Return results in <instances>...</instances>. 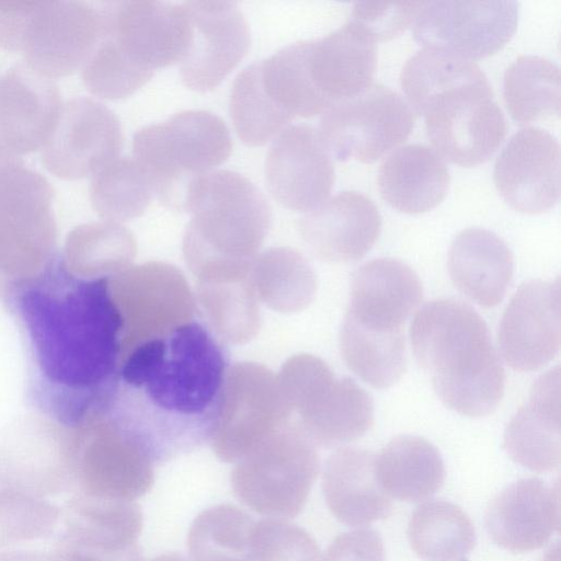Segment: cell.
Segmentation results:
<instances>
[{
    "label": "cell",
    "instance_id": "6da1fadb",
    "mask_svg": "<svg viewBox=\"0 0 561 561\" xmlns=\"http://www.w3.org/2000/svg\"><path fill=\"white\" fill-rule=\"evenodd\" d=\"M28 357L30 391L46 417L76 426L108 401L123 359L110 277L72 274L60 253L8 297Z\"/></svg>",
    "mask_w": 561,
    "mask_h": 561
},
{
    "label": "cell",
    "instance_id": "7a4b0ae2",
    "mask_svg": "<svg viewBox=\"0 0 561 561\" xmlns=\"http://www.w3.org/2000/svg\"><path fill=\"white\" fill-rule=\"evenodd\" d=\"M229 367L227 344L195 318L127 353L104 408L160 463L210 440Z\"/></svg>",
    "mask_w": 561,
    "mask_h": 561
},
{
    "label": "cell",
    "instance_id": "3957f363",
    "mask_svg": "<svg viewBox=\"0 0 561 561\" xmlns=\"http://www.w3.org/2000/svg\"><path fill=\"white\" fill-rule=\"evenodd\" d=\"M400 83L442 158L473 167L489 160L505 138L506 119L473 60L424 47L407 60Z\"/></svg>",
    "mask_w": 561,
    "mask_h": 561
},
{
    "label": "cell",
    "instance_id": "277c9868",
    "mask_svg": "<svg viewBox=\"0 0 561 561\" xmlns=\"http://www.w3.org/2000/svg\"><path fill=\"white\" fill-rule=\"evenodd\" d=\"M184 211L192 218L182 250L196 283L252 276L272 224L270 205L255 184L237 172L215 170L190 186Z\"/></svg>",
    "mask_w": 561,
    "mask_h": 561
},
{
    "label": "cell",
    "instance_id": "5b68a950",
    "mask_svg": "<svg viewBox=\"0 0 561 561\" xmlns=\"http://www.w3.org/2000/svg\"><path fill=\"white\" fill-rule=\"evenodd\" d=\"M410 340L445 405L470 417L496 408L504 369L485 322L470 306L454 299L424 305L411 323Z\"/></svg>",
    "mask_w": 561,
    "mask_h": 561
},
{
    "label": "cell",
    "instance_id": "8992f818",
    "mask_svg": "<svg viewBox=\"0 0 561 561\" xmlns=\"http://www.w3.org/2000/svg\"><path fill=\"white\" fill-rule=\"evenodd\" d=\"M231 150L226 123L205 110L182 111L140 128L133 138V158L146 173L153 196L178 211H184L193 182L215 171Z\"/></svg>",
    "mask_w": 561,
    "mask_h": 561
},
{
    "label": "cell",
    "instance_id": "52a82bcc",
    "mask_svg": "<svg viewBox=\"0 0 561 561\" xmlns=\"http://www.w3.org/2000/svg\"><path fill=\"white\" fill-rule=\"evenodd\" d=\"M100 30L99 7L84 1H0V46L50 79L82 67Z\"/></svg>",
    "mask_w": 561,
    "mask_h": 561
},
{
    "label": "cell",
    "instance_id": "ba28073f",
    "mask_svg": "<svg viewBox=\"0 0 561 561\" xmlns=\"http://www.w3.org/2000/svg\"><path fill=\"white\" fill-rule=\"evenodd\" d=\"M54 194L50 182L24 161L0 169V298L55 255Z\"/></svg>",
    "mask_w": 561,
    "mask_h": 561
},
{
    "label": "cell",
    "instance_id": "9c48e42d",
    "mask_svg": "<svg viewBox=\"0 0 561 561\" xmlns=\"http://www.w3.org/2000/svg\"><path fill=\"white\" fill-rule=\"evenodd\" d=\"M319 466L316 445L297 422H288L236 462L231 488L238 500L255 513L288 519L304 508Z\"/></svg>",
    "mask_w": 561,
    "mask_h": 561
},
{
    "label": "cell",
    "instance_id": "30bf717a",
    "mask_svg": "<svg viewBox=\"0 0 561 561\" xmlns=\"http://www.w3.org/2000/svg\"><path fill=\"white\" fill-rule=\"evenodd\" d=\"M70 474L82 495L135 502L153 484V461L100 409L69 427Z\"/></svg>",
    "mask_w": 561,
    "mask_h": 561
},
{
    "label": "cell",
    "instance_id": "8fae6325",
    "mask_svg": "<svg viewBox=\"0 0 561 561\" xmlns=\"http://www.w3.org/2000/svg\"><path fill=\"white\" fill-rule=\"evenodd\" d=\"M414 123L415 112L407 100L386 85L371 83L329 106L316 130L330 156L370 163L403 142Z\"/></svg>",
    "mask_w": 561,
    "mask_h": 561
},
{
    "label": "cell",
    "instance_id": "7c38bea8",
    "mask_svg": "<svg viewBox=\"0 0 561 561\" xmlns=\"http://www.w3.org/2000/svg\"><path fill=\"white\" fill-rule=\"evenodd\" d=\"M277 376L266 366L241 362L226 376L210 445L225 462H237L289 421Z\"/></svg>",
    "mask_w": 561,
    "mask_h": 561
},
{
    "label": "cell",
    "instance_id": "4fadbf2b",
    "mask_svg": "<svg viewBox=\"0 0 561 561\" xmlns=\"http://www.w3.org/2000/svg\"><path fill=\"white\" fill-rule=\"evenodd\" d=\"M110 286L123 321V358L138 344L195 319L198 311L183 273L165 262L133 264L110 277Z\"/></svg>",
    "mask_w": 561,
    "mask_h": 561
},
{
    "label": "cell",
    "instance_id": "5bb4252c",
    "mask_svg": "<svg viewBox=\"0 0 561 561\" xmlns=\"http://www.w3.org/2000/svg\"><path fill=\"white\" fill-rule=\"evenodd\" d=\"M98 7L101 33L138 68L153 75L182 60L191 37L185 3L127 0Z\"/></svg>",
    "mask_w": 561,
    "mask_h": 561
},
{
    "label": "cell",
    "instance_id": "9a60e30c",
    "mask_svg": "<svg viewBox=\"0 0 561 561\" xmlns=\"http://www.w3.org/2000/svg\"><path fill=\"white\" fill-rule=\"evenodd\" d=\"M517 22L516 1H425L414 21L413 35L426 48L473 60L500 50Z\"/></svg>",
    "mask_w": 561,
    "mask_h": 561
},
{
    "label": "cell",
    "instance_id": "2e32d148",
    "mask_svg": "<svg viewBox=\"0 0 561 561\" xmlns=\"http://www.w3.org/2000/svg\"><path fill=\"white\" fill-rule=\"evenodd\" d=\"M123 144L116 114L92 98L76 96L62 104L58 123L41 149V160L59 178L81 179L118 158Z\"/></svg>",
    "mask_w": 561,
    "mask_h": 561
},
{
    "label": "cell",
    "instance_id": "e0dca14e",
    "mask_svg": "<svg viewBox=\"0 0 561 561\" xmlns=\"http://www.w3.org/2000/svg\"><path fill=\"white\" fill-rule=\"evenodd\" d=\"M191 37L179 64L182 82L196 92H208L244 58L250 30L244 14L231 1H187Z\"/></svg>",
    "mask_w": 561,
    "mask_h": 561
},
{
    "label": "cell",
    "instance_id": "ac0fdd59",
    "mask_svg": "<svg viewBox=\"0 0 561 561\" xmlns=\"http://www.w3.org/2000/svg\"><path fill=\"white\" fill-rule=\"evenodd\" d=\"M560 282L523 284L506 307L499 345L507 364L519 371L537 370L558 354L561 339Z\"/></svg>",
    "mask_w": 561,
    "mask_h": 561
},
{
    "label": "cell",
    "instance_id": "d6986e66",
    "mask_svg": "<svg viewBox=\"0 0 561 561\" xmlns=\"http://www.w3.org/2000/svg\"><path fill=\"white\" fill-rule=\"evenodd\" d=\"M493 179L516 210L543 213L560 197V145L547 130L525 127L515 133L496 159Z\"/></svg>",
    "mask_w": 561,
    "mask_h": 561
},
{
    "label": "cell",
    "instance_id": "ffe728a7",
    "mask_svg": "<svg viewBox=\"0 0 561 561\" xmlns=\"http://www.w3.org/2000/svg\"><path fill=\"white\" fill-rule=\"evenodd\" d=\"M270 192L286 208L309 211L324 202L334 184V164L316 128L295 125L273 140L265 159Z\"/></svg>",
    "mask_w": 561,
    "mask_h": 561
},
{
    "label": "cell",
    "instance_id": "44dd1931",
    "mask_svg": "<svg viewBox=\"0 0 561 561\" xmlns=\"http://www.w3.org/2000/svg\"><path fill=\"white\" fill-rule=\"evenodd\" d=\"M421 299V280L409 265L375 259L355 272L344 320L373 333L404 334V323Z\"/></svg>",
    "mask_w": 561,
    "mask_h": 561
},
{
    "label": "cell",
    "instance_id": "7402d4cb",
    "mask_svg": "<svg viewBox=\"0 0 561 561\" xmlns=\"http://www.w3.org/2000/svg\"><path fill=\"white\" fill-rule=\"evenodd\" d=\"M57 83L24 61L0 78V138L16 153L42 149L50 138L62 108Z\"/></svg>",
    "mask_w": 561,
    "mask_h": 561
},
{
    "label": "cell",
    "instance_id": "603a6c76",
    "mask_svg": "<svg viewBox=\"0 0 561 561\" xmlns=\"http://www.w3.org/2000/svg\"><path fill=\"white\" fill-rule=\"evenodd\" d=\"M298 229L317 257L348 263L362 259L373 248L380 234L381 216L367 196L344 191L307 211Z\"/></svg>",
    "mask_w": 561,
    "mask_h": 561
},
{
    "label": "cell",
    "instance_id": "cb8c5ba5",
    "mask_svg": "<svg viewBox=\"0 0 561 561\" xmlns=\"http://www.w3.org/2000/svg\"><path fill=\"white\" fill-rule=\"evenodd\" d=\"M485 525L492 540L513 552L546 545L560 526L559 486L537 478L518 480L489 504Z\"/></svg>",
    "mask_w": 561,
    "mask_h": 561
},
{
    "label": "cell",
    "instance_id": "d4e9b609",
    "mask_svg": "<svg viewBox=\"0 0 561 561\" xmlns=\"http://www.w3.org/2000/svg\"><path fill=\"white\" fill-rule=\"evenodd\" d=\"M306 65L327 110L371 84L377 65L376 42L348 20L324 37L307 41Z\"/></svg>",
    "mask_w": 561,
    "mask_h": 561
},
{
    "label": "cell",
    "instance_id": "484cf974",
    "mask_svg": "<svg viewBox=\"0 0 561 561\" xmlns=\"http://www.w3.org/2000/svg\"><path fill=\"white\" fill-rule=\"evenodd\" d=\"M142 513L135 502L79 496L69 508L64 546L99 561H142Z\"/></svg>",
    "mask_w": 561,
    "mask_h": 561
},
{
    "label": "cell",
    "instance_id": "4316f807",
    "mask_svg": "<svg viewBox=\"0 0 561 561\" xmlns=\"http://www.w3.org/2000/svg\"><path fill=\"white\" fill-rule=\"evenodd\" d=\"M504 447L520 466L551 471L561 460L560 367L545 373L533 385L528 401L511 419Z\"/></svg>",
    "mask_w": 561,
    "mask_h": 561
},
{
    "label": "cell",
    "instance_id": "83f0119b",
    "mask_svg": "<svg viewBox=\"0 0 561 561\" xmlns=\"http://www.w3.org/2000/svg\"><path fill=\"white\" fill-rule=\"evenodd\" d=\"M375 459L371 451L345 447L332 453L324 463L322 490L327 505L345 525L366 526L391 511V500L376 477Z\"/></svg>",
    "mask_w": 561,
    "mask_h": 561
},
{
    "label": "cell",
    "instance_id": "f1b7e54d",
    "mask_svg": "<svg viewBox=\"0 0 561 561\" xmlns=\"http://www.w3.org/2000/svg\"><path fill=\"white\" fill-rule=\"evenodd\" d=\"M513 255L495 233L469 228L453 240L448 271L455 286L478 305L495 307L513 277Z\"/></svg>",
    "mask_w": 561,
    "mask_h": 561
},
{
    "label": "cell",
    "instance_id": "f546056e",
    "mask_svg": "<svg viewBox=\"0 0 561 561\" xmlns=\"http://www.w3.org/2000/svg\"><path fill=\"white\" fill-rule=\"evenodd\" d=\"M450 175L443 158L424 145H407L392 151L380 164L381 197L407 214L425 213L446 196Z\"/></svg>",
    "mask_w": 561,
    "mask_h": 561
},
{
    "label": "cell",
    "instance_id": "4dcf8cb0",
    "mask_svg": "<svg viewBox=\"0 0 561 561\" xmlns=\"http://www.w3.org/2000/svg\"><path fill=\"white\" fill-rule=\"evenodd\" d=\"M296 422L316 446L334 447L357 440L371 428L374 403L352 379L334 378Z\"/></svg>",
    "mask_w": 561,
    "mask_h": 561
},
{
    "label": "cell",
    "instance_id": "1f68e13d",
    "mask_svg": "<svg viewBox=\"0 0 561 561\" xmlns=\"http://www.w3.org/2000/svg\"><path fill=\"white\" fill-rule=\"evenodd\" d=\"M377 480L389 497L419 502L444 483L445 466L437 448L417 436H398L375 459Z\"/></svg>",
    "mask_w": 561,
    "mask_h": 561
},
{
    "label": "cell",
    "instance_id": "d6a6232c",
    "mask_svg": "<svg viewBox=\"0 0 561 561\" xmlns=\"http://www.w3.org/2000/svg\"><path fill=\"white\" fill-rule=\"evenodd\" d=\"M59 253L67 270L77 276L112 277L133 265L137 242L122 224L92 221L69 231Z\"/></svg>",
    "mask_w": 561,
    "mask_h": 561
},
{
    "label": "cell",
    "instance_id": "836d02e7",
    "mask_svg": "<svg viewBox=\"0 0 561 561\" xmlns=\"http://www.w3.org/2000/svg\"><path fill=\"white\" fill-rule=\"evenodd\" d=\"M252 282L259 301L280 313L304 310L317 293L312 267L289 247H272L261 252L253 264Z\"/></svg>",
    "mask_w": 561,
    "mask_h": 561
},
{
    "label": "cell",
    "instance_id": "e575fe53",
    "mask_svg": "<svg viewBox=\"0 0 561 561\" xmlns=\"http://www.w3.org/2000/svg\"><path fill=\"white\" fill-rule=\"evenodd\" d=\"M408 539L423 561H467L476 543L469 516L446 501L421 504L411 515Z\"/></svg>",
    "mask_w": 561,
    "mask_h": 561
},
{
    "label": "cell",
    "instance_id": "d590c367",
    "mask_svg": "<svg viewBox=\"0 0 561 561\" xmlns=\"http://www.w3.org/2000/svg\"><path fill=\"white\" fill-rule=\"evenodd\" d=\"M503 95L512 118L520 124L558 118L560 69L540 56L523 55L504 73Z\"/></svg>",
    "mask_w": 561,
    "mask_h": 561
},
{
    "label": "cell",
    "instance_id": "8d00e7d4",
    "mask_svg": "<svg viewBox=\"0 0 561 561\" xmlns=\"http://www.w3.org/2000/svg\"><path fill=\"white\" fill-rule=\"evenodd\" d=\"M195 299L204 320L226 344H245L261 325L252 276L231 282L196 283Z\"/></svg>",
    "mask_w": 561,
    "mask_h": 561
},
{
    "label": "cell",
    "instance_id": "74e56055",
    "mask_svg": "<svg viewBox=\"0 0 561 561\" xmlns=\"http://www.w3.org/2000/svg\"><path fill=\"white\" fill-rule=\"evenodd\" d=\"M153 192L150 182L133 157L116 158L96 174L90 185V201L106 221L123 222L141 216Z\"/></svg>",
    "mask_w": 561,
    "mask_h": 561
},
{
    "label": "cell",
    "instance_id": "f35d334b",
    "mask_svg": "<svg viewBox=\"0 0 561 561\" xmlns=\"http://www.w3.org/2000/svg\"><path fill=\"white\" fill-rule=\"evenodd\" d=\"M255 522L233 505H216L193 520L187 549L193 561H245Z\"/></svg>",
    "mask_w": 561,
    "mask_h": 561
},
{
    "label": "cell",
    "instance_id": "ab89813d",
    "mask_svg": "<svg viewBox=\"0 0 561 561\" xmlns=\"http://www.w3.org/2000/svg\"><path fill=\"white\" fill-rule=\"evenodd\" d=\"M230 116L240 139L248 146L265 145L291 122L265 94L255 62L236 77L230 93Z\"/></svg>",
    "mask_w": 561,
    "mask_h": 561
},
{
    "label": "cell",
    "instance_id": "60d3db41",
    "mask_svg": "<svg viewBox=\"0 0 561 561\" xmlns=\"http://www.w3.org/2000/svg\"><path fill=\"white\" fill-rule=\"evenodd\" d=\"M313 537L286 519L266 518L253 526L245 561H318Z\"/></svg>",
    "mask_w": 561,
    "mask_h": 561
},
{
    "label": "cell",
    "instance_id": "b9f144b4",
    "mask_svg": "<svg viewBox=\"0 0 561 561\" xmlns=\"http://www.w3.org/2000/svg\"><path fill=\"white\" fill-rule=\"evenodd\" d=\"M276 376L287 405L297 415L335 378L327 363L311 354L291 356Z\"/></svg>",
    "mask_w": 561,
    "mask_h": 561
},
{
    "label": "cell",
    "instance_id": "7bdbcfd3",
    "mask_svg": "<svg viewBox=\"0 0 561 561\" xmlns=\"http://www.w3.org/2000/svg\"><path fill=\"white\" fill-rule=\"evenodd\" d=\"M424 3L356 2L348 20L359 25L375 42L387 41L414 22Z\"/></svg>",
    "mask_w": 561,
    "mask_h": 561
},
{
    "label": "cell",
    "instance_id": "ee69618b",
    "mask_svg": "<svg viewBox=\"0 0 561 561\" xmlns=\"http://www.w3.org/2000/svg\"><path fill=\"white\" fill-rule=\"evenodd\" d=\"M318 561H385L383 542L373 529H357L337 536Z\"/></svg>",
    "mask_w": 561,
    "mask_h": 561
},
{
    "label": "cell",
    "instance_id": "f6af8a7d",
    "mask_svg": "<svg viewBox=\"0 0 561 561\" xmlns=\"http://www.w3.org/2000/svg\"><path fill=\"white\" fill-rule=\"evenodd\" d=\"M54 561H99L98 559L85 554L76 549L62 546L60 554Z\"/></svg>",
    "mask_w": 561,
    "mask_h": 561
},
{
    "label": "cell",
    "instance_id": "bcb514c9",
    "mask_svg": "<svg viewBox=\"0 0 561 561\" xmlns=\"http://www.w3.org/2000/svg\"><path fill=\"white\" fill-rule=\"evenodd\" d=\"M23 161L19 153L9 148L0 138V169Z\"/></svg>",
    "mask_w": 561,
    "mask_h": 561
},
{
    "label": "cell",
    "instance_id": "7dc6e473",
    "mask_svg": "<svg viewBox=\"0 0 561 561\" xmlns=\"http://www.w3.org/2000/svg\"><path fill=\"white\" fill-rule=\"evenodd\" d=\"M151 561H188L183 556L178 553H164L156 557Z\"/></svg>",
    "mask_w": 561,
    "mask_h": 561
}]
</instances>
